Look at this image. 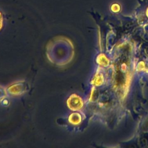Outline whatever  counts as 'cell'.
<instances>
[{
  "instance_id": "obj_1",
  "label": "cell",
  "mask_w": 148,
  "mask_h": 148,
  "mask_svg": "<svg viewBox=\"0 0 148 148\" xmlns=\"http://www.w3.org/2000/svg\"><path fill=\"white\" fill-rule=\"evenodd\" d=\"M67 105L72 111H78L82 109L84 102L82 98L75 93L70 95L67 100Z\"/></svg>"
},
{
  "instance_id": "obj_2",
  "label": "cell",
  "mask_w": 148,
  "mask_h": 148,
  "mask_svg": "<svg viewBox=\"0 0 148 148\" xmlns=\"http://www.w3.org/2000/svg\"><path fill=\"white\" fill-rule=\"evenodd\" d=\"M26 84L24 82H17L9 86L6 91L11 95L17 96L23 94L26 90Z\"/></svg>"
},
{
  "instance_id": "obj_3",
  "label": "cell",
  "mask_w": 148,
  "mask_h": 148,
  "mask_svg": "<svg viewBox=\"0 0 148 148\" xmlns=\"http://www.w3.org/2000/svg\"><path fill=\"white\" fill-rule=\"evenodd\" d=\"M68 122L73 125H78L82 121V116L78 112H73L70 114L68 117Z\"/></svg>"
},
{
  "instance_id": "obj_4",
  "label": "cell",
  "mask_w": 148,
  "mask_h": 148,
  "mask_svg": "<svg viewBox=\"0 0 148 148\" xmlns=\"http://www.w3.org/2000/svg\"><path fill=\"white\" fill-rule=\"evenodd\" d=\"M96 62L98 64L103 66H106L109 64V60L105 56V55L103 54H100L96 58Z\"/></svg>"
},
{
  "instance_id": "obj_5",
  "label": "cell",
  "mask_w": 148,
  "mask_h": 148,
  "mask_svg": "<svg viewBox=\"0 0 148 148\" xmlns=\"http://www.w3.org/2000/svg\"><path fill=\"white\" fill-rule=\"evenodd\" d=\"M103 81V78L102 75L98 73L94 76V77L92 80V83L94 85L99 86L102 83Z\"/></svg>"
},
{
  "instance_id": "obj_6",
  "label": "cell",
  "mask_w": 148,
  "mask_h": 148,
  "mask_svg": "<svg viewBox=\"0 0 148 148\" xmlns=\"http://www.w3.org/2000/svg\"><path fill=\"white\" fill-rule=\"evenodd\" d=\"M3 14L2 13L0 12V31L3 28Z\"/></svg>"
},
{
  "instance_id": "obj_7",
  "label": "cell",
  "mask_w": 148,
  "mask_h": 148,
  "mask_svg": "<svg viewBox=\"0 0 148 148\" xmlns=\"http://www.w3.org/2000/svg\"><path fill=\"white\" fill-rule=\"evenodd\" d=\"M6 91H5L4 90V89L0 86V99L2 98V97H5V95L6 94Z\"/></svg>"
}]
</instances>
